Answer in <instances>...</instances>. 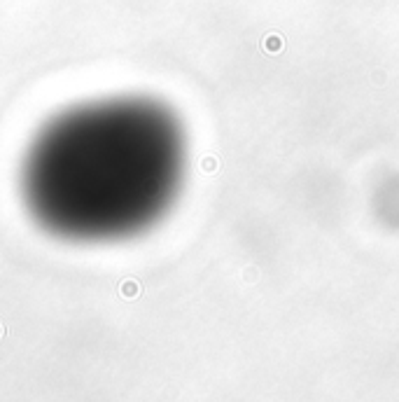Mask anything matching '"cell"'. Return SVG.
<instances>
[{"mask_svg":"<svg viewBox=\"0 0 399 402\" xmlns=\"http://www.w3.org/2000/svg\"><path fill=\"white\" fill-rule=\"evenodd\" d=\"M168 173V134L154 110L94 98L37 129L19 169L24 208L70 244L131 234L157 206Z\"/></svg>","mask_w":399,"mask_h":402,"instance_id":"cell-1","label":"cell"}]
</instances>
